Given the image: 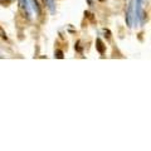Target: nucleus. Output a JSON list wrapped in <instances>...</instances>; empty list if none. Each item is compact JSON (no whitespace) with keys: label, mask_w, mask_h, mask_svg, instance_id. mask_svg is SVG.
Wrapping results in <instances>:
<instances>
[{"label":"nucleus","mask_w":151,"mask_h":151,"mask_svg":"<svg viewBox=\"0 0 151 151\" xmlns=\"http://www.w3.org/2000/svg\"><path fill=\"white\" fill-rule=\"evenodd\" d=\"M0 1H9V0H0Z\"/></svg>","instance_id":"1"}]
</instances>
